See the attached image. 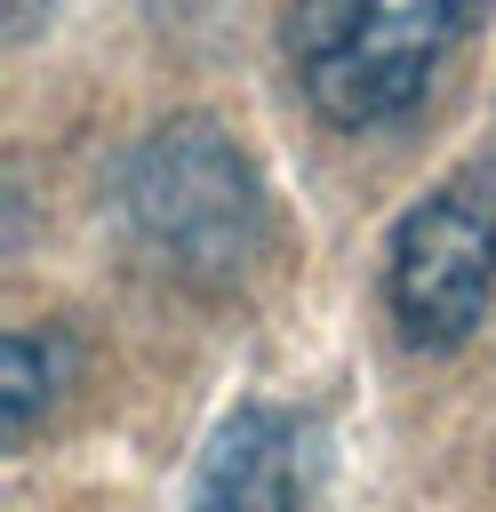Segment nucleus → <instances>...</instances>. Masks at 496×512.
<instances>
[{
    "mask_svg": "<svg viewBox=\"0 0 496 512\" xmlns=\"http://www.w3.org/2000/svg\"><path fill=\"white\" fill-rule=\"evenodd\" d=\"M120 232L176 280H240L264 248V176L208 112H176L112 176Z\"/></svg>",
    "mask_w": 496,
    "mask_h": 512,
    "instance_id": "1",
    "label": "nucleus"
},
{
    "mask_svg": "<svg viewBox=\"0 0 496 512\" xmlns=\"http://www.w3.org/2000/svg\"><path fill=\"white\" fill-rule=\"evenodd\" d=\"M464 24L472 8L448 0H320V8H288L280 48L304 104L328 128L368 136L432 96V72L464 40Z\"/></svg>",
    "mask_w": 496,
    "mask_h": 512,
    "instance_id": "2",
    "label": "nucleus"
},
{
    "mask_svg": "<svg viewBox=\"0 0 496 512\" xmlns=\"http://www.w3.org/2000/svg\"><path fill=\"white\" fill-rule=\"evenodd\" d=\"M496 304V192L472 168L416 192L384 248V312L408 352H456Z\"/></svg>",
    "mask_w": 496,
    "mask_h": 512,
    "instance_id": "3",
    "label": "nucleus"
},
{
    "mask_svg": "<svg viewBox=\"0 0 496 512\" xmlns=\"http://www.w3.org/2000/svg\"><path fill=\"white\" fill-rule=\"evenodd\" d=\"M328 488V440L304 408L248 400L232 408L184 488V512H312Z\"/></svg>",
    "mask_w": 496,
    "mask_h": 512,
    "instance_id": "4",
    "label": "nucleus"
},
{
    "mask_svg": "<svg viewBox=\"0 0 496 512\" xmlns=\"http://www.w3.org/2000/svg\"><path fill=\"white\" fill-rule=\"evenodd\" d=\"M64 376H72V336L64 328H16L8 336V352H0V408H8V448H24L32 440V424H40V408L64 392Z\"/></svg>",
    "mask_w": 496,
    "mask_h": 512,
    "instance_id": "5",
    "label": "nucleus"
},
{
    "mask_svg": "<svg viewBox=\"0 0 496 512\" xmlns=\"http://www.w3.org/2000/svg\"><path fill=\"white\" fill-rule=\"evenodd\" d=\"M480 176H488V192H496V136H488V160H480Z\"/></svg>",
    "mask_w": 496,
    "mask_h": 512,
    "instance_id": "6",
    "label": "nucleus"
}]
</instances>
